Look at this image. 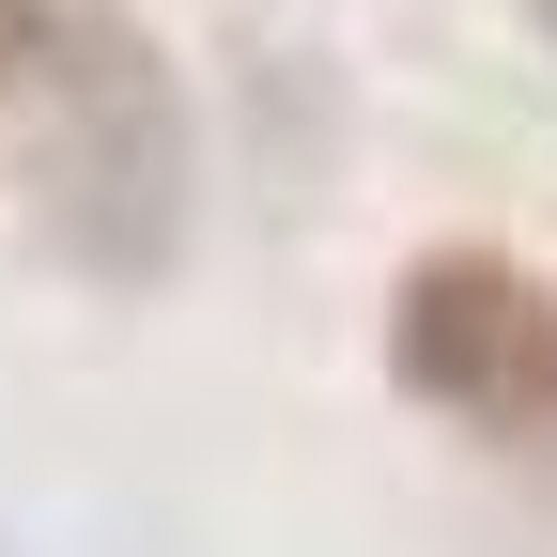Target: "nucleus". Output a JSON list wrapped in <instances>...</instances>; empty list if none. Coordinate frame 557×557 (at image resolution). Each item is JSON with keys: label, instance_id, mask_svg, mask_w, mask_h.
<instances>
[{"label": "nucleus", "instance_id": "f257e3e1", "mask_svg": "<svg viewBox=\"0 0 557 557\" xmlns=\"http://www.w3.org/2000/svg\"><path fill=\"white\" fill-rule=\"evenodd\" d=\"M16 186L62 278L94 295H171L201 248V124L171 47L124 0H47V47L16 78Z\"/></svg>", "mask_w": 557, "mask_h": 557}, {"label": "nucleus", "instance_id": "f03ea898", "mask_svg": "<svg viewBox=\"0 0 557 557\" xmlns=\"http://www.w3.org/2000/svg\"><path fill=\"white\" fill-rule=\"evenodd\" d=\"M372 357L418 418H449L465 449H557V278L511 263V248H418L387 278V325H372Z\"/></svg>", "mask_w": 557, "mask_h": 557}, {"label": "nucleus", "instance_id": "7ed1b4c3", "mask_svg": "<svg viewBox=\"0 0 557 557\" xmlns=\"http://www.w3.org/2000/svg\"><path fill=\"white\" fill-rule=\"evenodd\" d=\"M32 47H47V0H0V109H16V78H32Z\"/></svg>", "mask_w": 557, "mask_h": 557}, {"label": "nucleus", "instance_id": "20e7f679", "mask_svg": "<svg viewBox=\"0 0 557 557\" xmlns=\"http://www.w3.org/2000/svg\"><path fill=\"white\" fill-rule=\"evenodd\" d=\"M511 16H527V32H542V47H557V0H511Z\"/></svg>", "mask_w": 557, "mask_h": 557}]
</instances>
